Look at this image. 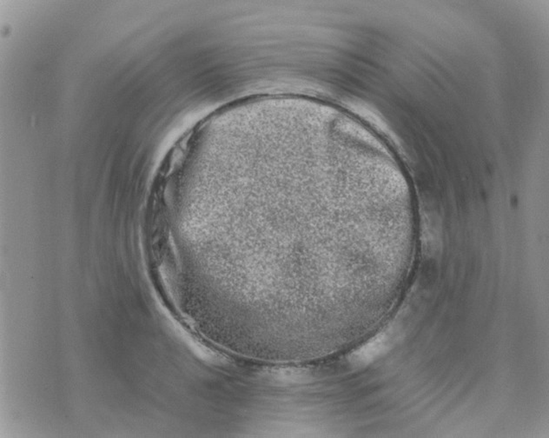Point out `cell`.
<instances>
[{"mask_svg": "<svg viewBox=\"0 0 549 438\" xmlns=\"http://www.w3.org/2000/svg\"><path fill=\"white\" fill-rule=\"evenodd\" d=\"M387 348V338L379 335L354 352L352 359L354 364L365 365L371 363Z\"/></svg>", "mask_w": 549, "mask_h": 438, "instance_id": "obj_1", "label": "cell"}]
</instances>
